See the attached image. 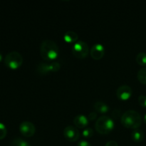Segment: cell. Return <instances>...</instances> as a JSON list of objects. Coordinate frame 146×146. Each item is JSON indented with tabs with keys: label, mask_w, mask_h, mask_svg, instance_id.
<instances>
[{
	"label": "cell",
	"mask_w": 146,
	"mask_h": 146,
	"mask_svg": "<svg viewBox=\"0 0 146 146\" xmlns=\"http://www.w3.org/2000/svg\"><path fill=\"white\" fill-rule=\"evenodd\" d=\"M83 136L85 137V138H91L94 135V130L91 128H86L82 132Z\"/></svg>",
	"instance_id": "d6986e66"
},
{
	"label": "cell",
	"mask_w": 146,
	"mask_h": 146,
	"mask_svg": "<svg viewBox=\"0 0 146 146\" xmlns=\"http://www.w3.org/2000/svg\"><path fill=\"white\" fill-rule=\"evenodd\" d=\"M61 68V65L56 61L51 62H41L38 64L36 67V71L41 75H46L49 73L58 71Z\"/></svg>",
	"instance_id": "5b68a950"
},
{
	"label": "cell",
	"mask_w": 146,
	"mask_h": 146,
	"mask_svg": "<svg viewBox=\"0 0 146 146\" xmlns=\"http://www.w3.org/2000/svg\"><path fill=\"white\" fill-rule=\"evenodd\" d=\"M78 36L75 31H68L64 34V39L66 42L70 43L72 44L74 43L75 44L77 41H78Z\"/></svg>",
	"instance_id": "7c38bea8"
},
{
	"label": "cell",
	"mask_w": 146,
	"mask_h": 146,
	"mask_svg": "<svg viewBox=\"0 0 146 146\" xmlns=\"http://www.w3.org/2000/svg\"><path fill=\"white\" fill-rule=\"evenodd\" d=\"M105 146H118L116 141H109L106 143Z\"/></svg>",
	"instance_id": "603a6c76"
},
{
	"label": "cell",
	"mask_w": 146,
	"mask_h": 146,
	"mask_svg": "<svg viewBox=\"0 0 146 146\" xmlns=\"http://www.w3.org/2000/svg\"><path fill=\"white\" fill-rule=\"evenodd\" d=\"M64 135L66 139L69 142H75L79 138L80 133L76 127L73 125H68L64 128Z\"/></svg>",
	"instance_id": "ba28073f"
},
{
	"label": "cell",
	"mask_w": 146,
	"mask_h": 146,
	"mask_svg": "<svg viewBox=\"0 0 146 146\" xmlns=\"http://www.w3.org/2000/svg\"><path fill=\"white\" fill-rule=\"evenodd\" d=\"M135 60H136V62L138 63L139 65L145 66H146V53H138V54H137L136 57H135Z\"/></svg>",
	"instance_id": "9a60e30c"
},
{
	"label": "cell",
	"mask_w": 146,
	"mask_h": 146,
	"mask_svg": "<svg viewBox=\"0 0 146 146\" xmlns=\"http://www.w3.org/2000/svg\"><path fill=\"white\" fill-rule=\"evenodd\" d=\"M11 146H31L28 142L21 138H16L11 142Z\"/></svg>",
	"instance_id": "e0dca14e"
},
{
	"label": "cell",
	"mask_w": 146,
	"mask_h": 146,
	"mask_svg": "<svg viewBox=\"0 0 146 146\" xmlns=\"http://www.w3.org/2000/svg\"><path fill=\"white\" fill-rule=\"evenodd\" d=\"M7 129L5 125L2 123H0V140H2L7 136Z\"/></svg>",
	"instance_id": "ac0fdd59"
},
{
	"label": "cell",
	"mask_w": 146,
	"mask_h": 146,
	"mask_svg": "<svg viewBox=\"0 0 146 146\" xmlns=\"http://www.w3.org/2000/svg\"><path fill=\"white\" fill-rule=\"evenodd\" d=\"M40 54L46 61H54L59 55V48L56 43L52 40H44L40 46Z\"/></svg>",
	"instance_id": "6da1fadb"
},
{
	"label": "cell",
	"mask_w": 146,
	"mask_h": 146,
	"mask_svg": "<svg viewBox=\"0 0 146 146\" xmlns=\"http://www.w3.org/2000/svg\"><path fill=\"white\" fill-rule=\"evenodd\" d=\"M74 123L77 128H84L88 125L89 120H88V117H86V115L79 114L74 118Z\"/></svg>",
	"instance_id": "8fae6325"
},
{
	"label": "cell",
	"mask_w": 146,
	"mask_h": 146,
	"mask_svg": "<svg viewBox=\"0 0 146 146\" xmlns=\"http://www.w3.org/2000/svg\"><path fill=\"white\" fill-rule=\"evenodd\" d=\"M138 103L143 108H146V96L141 95L138 97Z\"/></svg>",
	"instance_id": "ffe728a7"
},
{
	"label": "cell",
	"mask_w": 146,
	"mask_h": 146,
	"mask_svg": "<svg viewBox=\"0 0 146 146\" xmlns=\"http://www.w3.org/2000/svg\"><path fill=\"white\" fill-rule=\"evenodd\" d=\"M121 121L122 125L125 128L138 129L142 124V117L136 111L128 110L123 114Z\"/></svg>",
	"instance_id": "7a4b0ae2"
},
{
	"label": "cell",
	"mask_w": 146,
	"mask_h": 146,
	"mask_svg": "<svg viewBox=\"0 0 146 146\" xmlns=\"http://www.w3.org/2000/svg\"><path fill=\"white\" fill-rule=\"evenodd\" d=\"M133 90L129 86L122 85L118 88L116 91V96L120 100L126 101L128 100L132 96Z\"/></svg>",
	"instance_id": "9c48e42d"
},
{
	"label": "cell",
	"mask_w": 146,
	"mask_h": 146,
	"mask_svg": "<svg viewBox=\"0 0 146 146\" xmlns=\"http://www.w3.org/2000/svg\"><path fill=\"white\" fill-rule=\"evenodd\" d=\"M77 146H91V145L87 141L81 140V141H79V143H78Z\"/></svg>",
	"instance_id": "7402d4cb"
},
{
	"label": "cell",
	"mask_w": 146,
	"mask_h": 146,
	"mask_svg": "<svg viewBox=\"0 0 146 146\" xmlns=\"http://www.w3.org/2000/svg\"><path fill=\"white\" fill-rule=\"evenodd\" d=\"M23 63L22 56L17 51H11L7 54L4 58V64L7 67L15 70L19 68Z\"/></svg>",
	"instance_id": "277c9868"
},
{
	"label": "cell",
	"mask_w": 146,
	"mask_h": 146,
	"mask_svg": "<svg viewBox=\"0 0 146 146\" xmlns=\"http://www.w3.org/2000/svg\"><path fill=\"white\" fill-rule=\"evenodd\" d=\"M94 109L100 113H106L109 110V106L106 103L102 101H97L94 105Z\"/></svg>",
	"instance_id": "4fadbf2b"
},
{
	"label": "cell",
	"mask_w": 146,
	"mask_h": 146,
	"mask_svg": "<svg viewBox=\"0 0 146 146\" xmlns=\"http://www.w3.org/2000/svg\"><path fill=\"white\" fill-rule=\"evenodd\" d=\"M137 77L141 84H146V67H144L138 71Z\"/></svg>",
	"instance_id": "2e32d148"
},
{
	"label": "cell",
	"mask_w": 146,
	"mask_h": 146,
	"mask_svg": "<svg viewBox=\"0 0 146 146\" xmlns=\"http://www.w3.org/2000/svg\"><path fill=\"white\" fill-rule=\"evenodd\" d=\"M113 120L107 115H102L97 119L96 122V129L101 134H108L113 130Z\"/></svg>",
	"instance_id": "3957f363"
},
{
	"label": "cell",
	"mask_w": 146,
	"mask_h": 146,
	"mask_svg": "<svg viewBox=\"0 0 146 146\" xmlns=\"http://www.w3.org/2000/svg\"><path fill=\"white\" fill-rule=\"evenodd\" d=\"M131 138L133 141L136 143H140L143 140L144 133L143 131L140 129H134L131 133Z\"/></svg>",
	"instance_id": "5bb4252c"
},
{
	"label": "cell",
	"mask_w": 146,
	"mask_h": 146,
	"mask_svg": "<svg viewBox=\"0 0 146 146\" xmlns=\"http://www.w3.org/2000/svg\"><path fill=\"white\" fill-rule=\"evenodd\" d=\"M72 53L76 58H84L89 53V46L85 41L78 40L72 46Z\"/></svg>",
	"instance_id": "8992f818"
},
{
	"label": "cell",
	"mask_w": 146,
	"mask_h": 146,
	"mask_svg": "<svg viewBox=\"0 0 146 146\" xmlns=\"http://www.w3.org/2000/svg\"><path fill=\"white\" fill-rule=\"evenodd\" d=\"M97 118V113L96 112H91L88 114V118L89 121H94V120L96 119Z\"/></svg>",
	"instance_id": "44dd1931"
},
{
	"label": "cell",
	"mask_w": 146,
	"mask_h": 146,
	"mask_svg": "<svg viewBox=\"0 0 146 146\" xmlns=\"http://www.w3.org/2000/svg\"><path fill=\"white\" fill-rule=\"evenodd\" d=\"M19 131L20 133L24 135V137H29L33 136L36 132V127L34 123H32L30 121H23L19 125Z\"/></svg>",
	"instance_id": "52a82bcc"
},
{
	"label": "cell",
	"mask_w": 146,
	"mask_h": 146,
	"mask_svg": "<svg viewBox=\"0 0 146 146\" xmlns=\"http://www.w3.org/2000/svg\"><path fill=\"white\" fill-rule=\"evenodd\" d=\"M143 121H144V122H145V123L146 124V113L145 114V115H144V118H143Z\"/></svg>",
	"instance_id": "d4e9b609"
},
{
	"label": "cell",
	"mask_w": 146,
	"mask_h": 146,
	"mask_svg": "<svg viewBox=\"0 0 146 146\" xmlns=\"http://www.w3.org/2000/svg\"><path fill=\"white\" fill-rule=\"evenodd\" d=\"M2 58H3V56H2V54H1V53L0 52V62L2 61Z\"/></svg>",
	"instance_id": "cb8c5ba5"
},
{
	"label": "cell",
	"mask_w": 146,
	"mask_h": 146,
	"mask_svg": "<svg viewBox=\"0 0 146 146\" xmlns=\"http://www.w3.org/2000/svg\"><path fill=\"white\" fill-rule=\"evenodd\" d=\"M90 54L94 59L99 60L102 58L105 54V48L103 44H99V43L95 44L91 47Z\"/></svg>",
	"instance_id": "30bf717a"
}]
</instances>
